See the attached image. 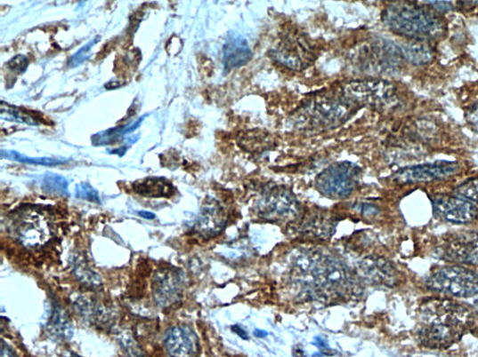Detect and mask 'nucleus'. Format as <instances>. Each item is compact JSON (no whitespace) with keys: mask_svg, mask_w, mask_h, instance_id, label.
Masks as SVG:
<instances>
[{"mask_svg":"<svg viewBox=\"0 0 478 357\" xmlns=\"http://www.w3.org/2000/svg\"><path fill=\"white\" fill-rule=\"evenodd\" d=\"M417 339L419 344L429 349H448L466 334L469 323L470 311L451 300L431 299L419 308Z\"/></svg>","mask_w":478,"mask_h":357,"instance_id":"nucleus-1","label":"nucleus"},{"mask_svg":"<svg viewBox=\"0 0 478 357\" xmlns=\"http://www.w3.org/2000/svg\"><path fill=\"white\" fill-rule=\"evenodd\" d=\"M385 25L396 35L427 41L442 36L444 25L437 15L411 3L391 4L382 14Z\"/></svg>","mask_w":478,"mask_h":357,"instance_id":"nucleus-2","label":"nucleus"},{"mask_svg":"<svg viewBox=\"0 0 478 357\" xmlns=\"http://www.w3.org/2000/svg\"><path fill=\"white\" fill-rule=\"evenodd\" d=\"M14 240L26 248L46 245L53 236L51 217L41 210L28 209L16 213L10 223Z\"/></svg>","mask_w":478,"mask_h":357,"instance_id":"nucleus-3","label":"nucleus"},{"mask_svg":"<svg viewBox=\"0 0 478 357\" xmlns=\"http://www.w3.org/2000/svg\"><path fill=\"white\" fill-rule=\"evenodd\" d=\"M425 286L451 297H474L478 295V273L456 266L439 268L426 277Z\"/></svg>","mask_w":478,"mask_h":357,"instance_id":"nucleus-4","label":"nucleus"},{"mask_svg":"<svg viewBox=\"0 0 478 357\" xmlns=\"http://www.w3.org/2000/svg\"><path fill=\"white\" fill-rule=\"evenodd\" d=\"M360 173L359 167L351 163H336L318 175L316 187L333 200H345L355 191Z\"/></svg>","mask_w":478,"mask_h":357,"instance_id":"nucleus-5","label":"nucleus"},{"mask_svg":"<svg viewBox=\"0 0 478 357\" xmlns=\"http://www.w3.org/2000/svg\"><path fill=\"white\" fill-rule=\"evenodd\" d=\"M440 259L469 266H478V232H464L445 238L435 250Z\"/></svg>","mask_w":478,"mask_h":357,"instance_id":"nucleus-6","label":"nucleus"},{"mask_svg":"<svg viewBox=\"0 0 478 357\" xmlns=\"http://www.w3.org/2000/svg\"><path fill=\"white\" fill-rule=\"evenodd\" d=\"M312 274L318 286L331 294H345L352 285V275L347 267L330 257L317 260Z\"/></svg>","mask_w":478,"mask_h":357,"instance_id":"nucleus-7","label":"nucleus"},{"mask_svg":"<svg viewBox=\"0 0 478 357\" xmlns=\"http://www.w3.org/2000/svg\"><path fill=\"white\" fill-rule=\"evenodd\" d=\"M182 272L174 267L160 268L152 280L151 290L156 304L161 308H169L178 304L183 295Z\"/></svg>","mask_w":478,"mask_h":357,"instance_id":"nucleus-8","label":"nucleus"},{"mask_svg":"<svg viewBox=\"0 0 478 357\" xmlns=\"http://www.w3.org/2000/svg\"><path fill=\"white\" fill-rule=\"evenodd\" d=\"M432 203L435 218L446 223L466 225L478 215L476 206L461 197L439 194L433 196Z\"/></svg>","mask_w":478,"mask_h":357,"instance_id":"nucleus-9","label":"nucleus"},{"mask_svg":"<svg viewBox=\"0 0 478 357\" xmlns=\"http://www.w3.org/2000/svg\"><path fill=\"white\" fill-rule=\"evenodd\" d=\"M257 211L265 220L281 222L292 219L297 214L298 205L288 191L275 188L262 196Z\"/></svg>","mask_w":478,"mask_h":357,"instance_id":"nucleus-10","label":"nucleus"},{"mask_svg":"<svg viewBox=\"0 0 478 357\" xmlns=\"http://www.w3.org/2000/svg\"><path fill=\"white\" fill-rule=\"evenodd\" d=\"M458 169L460 166L457 163L440 162L401 169L393 175V178L401 184L428 183L450 177Z\"/></svg>","mask_w":478,"mask_h":357,"instance_id":"nucleus-11","label":"nucleus"},{"mask_svg":"<svg viewBox=\"0 0 478 357\" xmlns=\"http://www.w3.org/2000/svg\"><path fill=\"white\" fill-rule=\"evenodd\" d=\"M164 345L168 357H198L199 353L198 336L186 325L170 328L166 332Z\"/></svg>","mask_w":478,"mask_h":357,"instance_id":"nucleus-12","label":"nucleus"},{"mask_svg":"<svg viewBox=\"0 0 478 357\" xmlns=\"http://www.w3.org/2000/svg\"><path fill=\"white\" fill-rule=\"evenodd\" d=\"M360 270L365 279L373 284L395 287L400 282V274L394 266L380 257H368L361 264Z\"/></svg>","mask_w":478,"mask_h":357,"instance_id":"nucleus-13","label":"nucleus"},{"mask_svg":"<svg viewBox=\"0 0 478 357\" xmlns=\"http://www.w3.org/2000/svg\"><path fill=\"white\" fill-rule=\"evenodd\" d=\"M226 216L217 203H209L203 210L195 225V232L203 238H212L223 232Z\"/></svg>","mask_w":478,"mask_h":357,"instance_id":"nucleus-14","label":"nucleus"},{"mask_svg":"<svg viewBox=\"0 0 478 357\" xmlns=\"http://www.w3.org/2000/svg\"><path fill=\"white\" fill-rule=\"evenodd\" d=\"M252 58L250 46L243 37L232 36L227 39L223 47V65L228 71L246 66Z\"/></svg>","mask_w":478,"mask_h":357,"instance_id":"nucleus-15","label":"nucleus"},{"mask_svg":"<svg viewBox=\"0 0 478 357\" xmlns=\"http://www.w3.org/2000/svg\"><path fill=\"white\" fill-rule=\"evenodd\" d=\"M275 54L280 63L295 69L309 66L312 56V53L297 41L283 44Z\"/></svg>","mask_w":478,"mask_h":357,"instance_id":"nucleus-16","label":"nucleus"},{"mask_svg":"<svg viewBox=\"0 0 478 357\" xmlns=\"http://www.w3.org/2000/svg\"><path fill=\"white\" fill-rule=\"evenodd\" d=\"M46 328L49 334L57 341H69L74 333L69 314L60 305H53Z\"/></svg>","mask_w":478,"mask_h":357,"instance_id":"nucleus-17","label":"nucleus"},{"mask_svg":"<svg viewBox=\"0 0 478 357\" xmlns=\"http://www.w3.org/2000/svg\"><path fill=\"white\" fill-rule=\"evenodd\" d=\"M134 191L146 197H170L175 188L164 178H147L133 186Z\"/></svg>","mask_w":478,"mask_h":357,"instance_id":"nucleus-18","label":"nucleus"},{"mask_svg":"<svg viewBox=\"0 0 478 357\" xmlns=\"http://www.w3.org/2000/svg\"><path fill=\"white\" fill-rule=\"evenodd\" d=\"M401 57L415 66L427 65L432 61L433 52L428 46L419 43H411L400 47Z\"/></svg>","mask_w":478,"mask_h":357,"instance_id":"nucleus-19","label":"nucleus"},{"mask_svg":"<svg viewBox=\"0 0 478 357\" xmlns=\"http://www.w3.org/2000/svg\"><path fill=\"white\" fill-rule=\"evenodd\" d=\"M73 272L80 282L89 288H99L101 286V277L97 273H94L87 264L81 259L76 258L73 261Z\"/></svg>","mask_w":478,"mask_h":357,"instance_id":"nucleus-20","label":"nucleus"},{"mask_svg":"<svg viewBox=\"0 0 478 357\" xmlns=\"http://www.w3.org/2000/svg\"><path fill=\"white\" fill-rule=\"evenodd\" d=\"M43 189L45 193L55 195H69V183L63 176L56 174L45 175L43 181Z\"/></svg>","mask_w":478,"mask_h":357,"instance_id":"nucleus-21","label":"nucleus"},{"mask_svg":"<svg viewBox=\"0 0 478 357\" xmlns=\"http://www.w3.org/2000/svg\"><path fill=\"white\" fill-rule=\"evenodd\" d=\"M6 154L9 160L23 164L52 167L59 166L66 163L65 161L53 160V158L49 157H29L14 151L6 152Z\"/></svg>","mask_w":478,"mask_h":357,"instance_id":"nucleus-22","label":"nucleus"},{"mask_svg":"<svg viewBox=\"0 0 478 357\" xmlns=\"http://www.w3.org/2000/svg\"><path fill=\"white\" fill-rule=\"evenodd\" d=\"M454 194L464 200L478 203V178H470L454 190Z\"/></svg>","mask_w":478,"mask_h":357,"instance_id":"nucleus-23","label":"nucleus"},{"mask_svg":"<svg viewBox=\"0 0 478 357\" xmlns=\"http://www.w3.org/2000/svg\"><path fill=\"white\" fill-rule=\"evenodd\" d=\"M100 37H94L93 41L85 45L77 52H76L70 59L69 62V67H76L83 64L89 58L92 49L95 44L100 42Z\"/></svg>","mask_w":478,"mask_h":357,"instance_id":"nucleus-24","label":"nucleus"},{"mask_svg":"<svg viewBox=\"0 0 478 357\" xmlns=\"http://www.w3.org/2000/svg\"><path fill=\"white\" fill-rule=\"evenodd\" d=\"M5 114H7L9 119L17 123H27L33 126L40 124L39 122H36V119L28 113L10 107L9 106L6 107V109L2 107V115Z\"/></svg>","mask_w":478,"mask_h":357,"instance_id":"nucleus-25","label":"nucleus"},{"mask_svg":"<svg viewBox=\"0 0 478 357\" xmlns=\"http://www.w3.org/2000/svg\"><path fill=\"white\" fill-rule=\"evenodd\" d=\"M76 195L80 200L93 203H101L100 195L97 190L88 184H81L76 186Z\"/></svg>","mask_w":478,"mask_h":357,"instance_id":"nucleus-26","label":"nucleus"},{"mask_svg":"<svg viewBox=\"0 0 478 357\" xmlns=\"http://www.w3.org/2000/svg\"><path fill=\"white\" fill-rule=\"evenodd\" d=\"M121 344L129 357H145L142 349L132 339V337L125 336Z\"/></svg>","mask_w":478,"mask_h":357,"instance_id":"nucleus-27","label":"nucleus"},{"mask_svg":"<svg viewBox=\"0 0 478 357\" xmlns=\"http://www.w3.org/2000/svg\"><path fill=\"white\" fill-rule=\"evenodd\" d=\"M28 60L23 55L15 56L8 63V67L12 71L21 74L24 73L28 67Z\"/></svg>","mask_w":478,"mask_h":357,"instance_id":"nucleus-28","label":"nucleus"},{"mask_svg":"<svg viewBox=\"0 0 478 357\" xmlns=\"http://www.w3.org/2000/svg\"><path fill=\"white\" fill-rule=\"evenodd\" d=\"M466 119L471 127L478 132V103L466 112Z\"/></svg>","mask_w":478,"mask_h":357,"instance_id":"nucleus-29","label":"nucleus"},{"mask_svg":"<svg viewBox=\"0 0 478 357\" xmlns=\"http://www.w3.org/2000/svg\"><path fill=\"white\" fill-rule=\"evenodd\" d=\"M426 5H431L433 9L437 10L439 12H448L454 9L452 3H444V2H430V3H425Z\"/></svg>","mask_w":478,"mask_h":357,"instance_id":"nucleus-30","label":"nucleus"},{"mask_svg":"<svg viewBox=\"0 0 478 357\" xmlns=\"http://www.w3.org/2000/svg\"><path fill=\"white\" fill-rule=\"evenodd\" d=\"M2 357H16L14 351L5 342L2 345Z\"/></svg>","mask_w":478,"mask_h":357,"instance_id":"nucleus-31","label":"nucleus"},{"mask_svg":"<svg viewBox=\"0 0 478 357\" xmlns=\"http://www.w3.org/2000/svg\"><path fill=\"white\" fill-rule=\"evenodd\" d=\"M233 330H234L239 336H240L242 339H245V340L247 339V333L245 332V330H243V329H242L241 328H239V326H235V327H233Z\"/></svg>","mask_w":478,"mask_h":357,"instance_id":"nucleus-32","label":"nucleus"},{"mask_svg":"<svg viewBox=\"0 0 478 357\" xmlns=\"http://www.w3.org/2000/svg\"><path fill=\"white\" fill-rule=\"evenodd\" d=\"M142 218H145V219L152 220L155 219L156 215L154 213L149 212V211H141L139 213Z\"/></svg>","mask_w":478,"mask_h":357,"instance_id":"nucleus-33","label":"nucleus"},{"mask_svg":"<svg viewBox=\"0 0 478 357\" xmlns=\"http://www.w3.org/2000/svg\"><path fill=\"white\" fill-rule=\"evenodd\" d=\"M67 357H82V356L76 354L74 353H70Z\"/></svg>","mask_w":478,"mask_h":357,"instance_id":"nucleus-34","label":"nucleus"}]
</instances>
